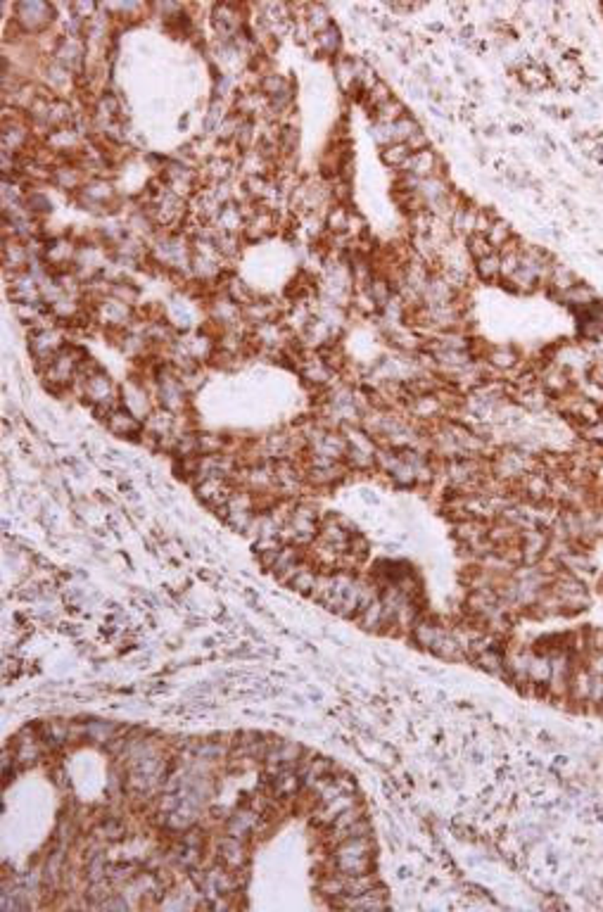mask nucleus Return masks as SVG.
Instances as JSON below:
<instances>
[{
  "label": "nucleus",
  "mask_w": 603,
  "mask_h": 912,
  "mask_svg": "<svg viewBox=\"0 0 603 912\" xmlns=\"http://www.w3.org/2000/svg\"><path fill=\"white\" fill-rule=\"evenodd\" d=\"M256 822H259V817H256L252 810H238L231 820H228L226 827H228V834H231V837L245 839L247 834H252Z\"/></svg>",
  "instance_id": "6"
},
{
  "label": "nucleus",
  "mask_w": 603,
  "mask_h": 912,
  "mask_svg": "<svg viewBox=\"0 0 603 912\" xmlns=\"http://www.w3.org/2000/svg\"><path fill=\"white\" fill-rule=\"evenodd\" d=\"M217 853H219L221 865L228 867V869H238V867L245 865V860H247V851H245L242 839L231 837V834H228L226 839H221Z\"/></svg>",
  "instance_id": "5"
},
{
  "label": "nucleus",
  "mask_w": 603,
  "mask_h": 912,
  "mask_svg": "<svg viewBox=\"0 0 603 912\" xmlns=\"http://www.w3.org/2000/svg\"><path fill=\"white\" fill-rule=\"evenodd\" d=\"M81 734L86 736L88 741L107 744L112 741L114 736V725H109V722H88V725L81 729Z\"/></svg>",
  "instance_id": "11"
},
{
  "label": "nucleus",
  "mask_w": 603,
  "mask_h": 912,
  "mask_svg": "<svg viewBox=\"0 0 603 912\" xmlns=\"http://www.w3.org/2000/svg\"><path fill=\"white\" fill-rule=\"evenodd\" d=\"M15 19L24 26V29L38 31V29H43L45 24H50L53 8L45 3H19V5H15Z\"/></svg>",
  "instance_id": "4"
},
{
  "label": "nucleus",
  "mask_w": 603,
  "mask_h": 912,
  "mask_svg": "<svg viewBox=\"0 0 603 912\" xmlns=\"http://www.w3.org/2000/svg\"><path fill=\"white\" fill-rule=\"evenodd\" d=\"M105 423H107V430L112 435H116V437H138L141 435V430H143V423H141V419L131 412V409H126L124 404H119V407H114L112 412L107 414V419H105Z\"/></svg>",
  "instance_id": "3"
},
{
  "label": "nucleus",
  "mask_w": 603,
  "mask_h": 912,
  "mask_svg": "<svg viewBox=\"0 0 603 912\" xmlns=\"http://www.w3.org/2000/svg\"><path fill=\"white\" fill-rule=\"evenodd\" d=\"M62 862H65V858H62V853H53L50 858H48V862H45V867H43V879H45V884H58L60 881V876H62Z\"/></svg>",
  "instance_id": "13"
},
{
  "label": "nucleus",
  "mask_w": 603,
  "mask_h": 912,
  "mask_svg": "<svg viewBox=\"0 0 603 912\" xmlns=\"http://www.w3.org/2000/svg\"><path fill=\"white\" fill-rule=\"evenodd\" d=\"M349 224H352V212L344 205L330 207L328 214H325V219H323V226L332 233H344L349 228Z\"/></svg>",
  "instance_id": "7"
},
{
  "label": "nucleus",
  "mask_w": 603,
  "mask_h": 912,
  "mask_svg": "<svg viewBox=\"0 0 603 912\" xmlns=\"http://www.w3.org/2000/svg\"><path fill=\"white\" fill-rule=\"evenodd\" d=\"M38 736H40V741H45V744H50V746H60V744H65L67 741V736H69V727L65 725V722H45L43 727H40V732H38Z\"/></svg>",
  "instance_id": "10"
},
{
  "label": "nucleus",
  "mask_w": 603,
  "mask_h": 912,
  "mask_svg": "<svg viewBox=\"0 0 603 912\" xmlns=\"http://www.w3.org/2000/svg\"><path fill=\"white\" fill-rule=\"evenodd\" d=\"M549 589L558 596V601L563 603L565 613H580L589 606V591L582 577L572 573H560L556 580L549 584Z\"/></svg>",
  "instance_id": "2"
},
{
  "label": "nucleus",
  "mask_w": 603,
  "mask_h": 912,
  "mask_svg": "<svg viewBox=\"0 0 603 912\" xmlns=\"http://www.w3.org/2000/svg\"><path fill=\"white\" fill-rule=\"evenodd\" d=\"M585 646L594 653H603V628H592L585 632Z\"/></svg>",
  "instance_id": "16"
},
{
  "label": "nucleus",
  "mask_w": 603,
  "mask_h": 912,
  "mask_svg": "<svg viewBox=\"0 0 603 912\" xmlns=\"http://www.w3.org/2000/svg\"><path fill=\"white\" fill-rule=\"evenodd\" d=\"M489 361H491V366L511 368L513 364H516V352H513L509 345H506V347H494V350L489 352Z\"/></svg>",
  "instance_id": "14"
},
{
  "label": "nucleus",
  "mask_w": 603,
  "mask_h": 912,
  "mask_svg": "<svg viewBox=\"0 0 603 912\" xmlns=\"http://www.w3.org/2000/svg\"><path fill=\"white\" fill-rule=\"evenodd\" d=\"M411 155H413V150L408 148L406 143H390V145H385L383 152H380V159H383L387 166H399L401 169Z\"/></svg>",
  "instance_id": "9"
},
{
  "label": "nucleus",
  "mask_w": 603,
  "mask_h": 912,
  "mask_svg": "<svg viewBox=\"0 0 603 912\" xmlns=\"http://www.w3.org/2000/svg\"><path fill=\"white\" fill-rule=\"evenodd\" d=\"M98 834H100L102 839L116 841V839H121V837H124V825L119 822V820L107 817L105 822H102V825L98 827Z\"/></svg>",
  "instance_id": "15"
},
{
  "label": "nucleus",
  "mask_w": 603,
  "mask_h": 912,
  "mask_svg": "<svg viewBox=\"0 0 603 912\" xmlns=\"http://www.w3.org/2000/svg\"><path fill=\"white\" fill-rule=\"evenodd\" d=\"M475 274L482 278L484 283H494L501 278V257L496 252L489 257H482V259L475 262Z\"/></svg>",
  "instance_id": "8"
},
{
  "label": "nucleus",
  "mask_w": 603,
  "mask_h": 912,
  "mask_svg": "<svg viewBox=\"0 0 603 912\" xmlns=\"http://www.w3.org/2000/svg\"><path fill=\"white\" fill-rule=\"evenodd\" d=\"M332 865L339 874H369L373 869V841L371 837H359L339 841L332 853Z\"/></svg>",
  "instance_id": "1"
},
{
  "label": "nucleus",
  "mask_w": 603,
  "mask_h": 912,
  "mask_svg": "<svg viewBox=\"0 0 603 912\" xmlns=\"http://www.w3.org/2000/svg\"><path fill=\"white\" fill-rule=\"evenodd\" d=\"M468 252H470V257L477 262V259H482V257H489V254H494L496 250H494V245H491V240L487 238V235H482V233H473V235H468Z\"/></svg>",
  "instance_id": "12"
}]
</instances>
